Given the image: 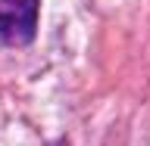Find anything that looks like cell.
<instances>
[{"mask_svg":"<svg viewBox=\"0 0 150 146\" xmlns=\"http://www.w3.org/2000/svg\"><path fill=\"white\" fill-rule=\"evenodd\" d=\"M47 146H69V143H66V140H59V143H47Z\"/></svg>","mask_w":150,"mask_h":146,"instance_id":"2","label":"cell"},{"mask_svg":"<svg viewBox=\"0 0 150 146\" xmlns=\"http://www.w3.org/2000/svg\"><path fill=\"white\" fill-rule=\"evenodd\" d=\"M41 0H0V44L28 47L38 34Z\"/></svg>","mask_w":150,"mask_h":146,"instance_id":"1","label":"cell"}]
</instances>
